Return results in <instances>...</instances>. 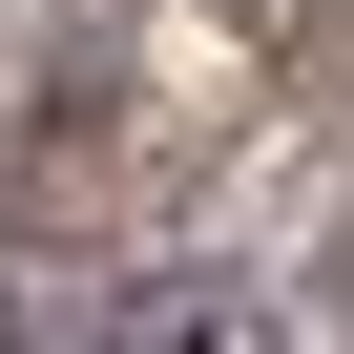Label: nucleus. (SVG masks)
<instances>
[{
  "mask_svg": "<svg viewBox=\"0 0 354 354\" xmlns=\"http://www.w3.org/2000/svg\"><path fill=\"white\" fill-rule=\"evenodd\" d=\"M104 354H292V333H271V292H250V271H146Z\"/></svg>",
  "mask_w": 354,
  "mask_h": 354,
  "instance_id": "obj_1",
  "label": "nucleus"
}]
</instances>
